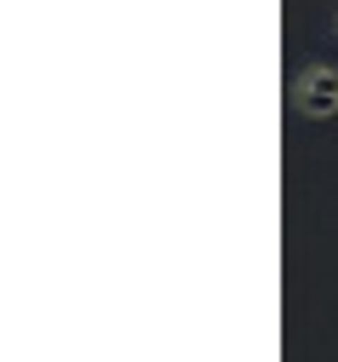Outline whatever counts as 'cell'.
<instances>
[{
    "instance_id": "6da1fadb",
    "label": "cell",
    "mask_w": 338,
    "mask_h": 362,
    "mask_svg": "<svg viewBox=\"0 0 338 362\" xmlns=\"http://www.w3.org/2000/svg\"><path fill=\"white\" fill-rule=\"evenodd\" d=\"M293 110L304 121H332L338 115V64H304L293 75Z\"/></svg>"
},
{
    "instance_id": "7a4b0ae2",
    "label": "cell",
    "mask_w": 338,
    "mask_h": 362,
    "mask_svg": "<svg viewBox=\"0 0 338 362\" xmlns=\"http://www.w3.org/2000/svg\"><path fill=\"white\" fill-rule=\"evenodd\" d=\"M332 35H338V18H332Z\"/></svg>"
}]
</instances>
